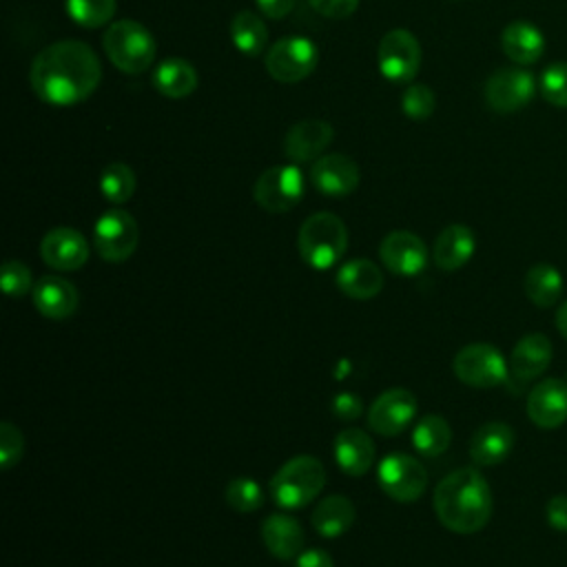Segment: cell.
Wrapping results in <instances>:
<instances>
[{"label":"cell","instance_id":"6da1fadb","mask_svg":"<svg viewBox=\"0 0 567 567\" xmlns=\"http://www.w3.org/2000/svg\"><path fill=\"white\" fill-rule=\"evenodd\" d=\"M102 80L95 51L80 40H60L44 47L31 62L29 82L33 93L49 106L84 102Z\"/></svg>","mask_w":567,"mask_h":567},{"label":"cell","instance_id":"7a4b0ae2","mask_svg":"<svg viewBox=\"0 0 567 567\" xmlns=\"http://www.w3.org/2000/svg\"><path fill=\"white\" fill-rule=\"evenodd\" d=\"M432 505L439 523L454 534H474L492 516V489L476 467H458L439 481Z\"/></svg>","mask_w":567,"mask_h":567},{"label":"cell","instance_id":"3957f363","mask_svg":"<svg viewBox=\"0 0 567 567\" xmlns=\"http://www.w3.org/2000/svg\"><path fill=\"white\" fill-rule=\"evenodd\" d=\"M297 248L310 268L328 270L346 255L348 228L334 213H312L299 226Z\"/></svg>","mask_w":567,"mask_h":567},{"label":"cell","instance_id":"277c9868","mask_svg":"<svg viewBox=\"0 0 567 567\" xmlns=\"http://www.w3.org/2000/svg\"><path fill=\"white\" fill-rule=\"evenodd\" d=\"M326 485V470L319 458L301 454L286 461L270 478V498L284 509H301L312 503Z\"/></svg>","mask_w":567,"mask_h":567},{"label":"cell","instance_id":"5b68a950","mask_svg":"<svg viewBox=\"0 0 567 567\" xmlns=\"http://www.w3.org/2000/svg\"><path fill=\"white\" fill-rule=\"evenodd\" d=\"M102 47L111 64L122 73H142L155 62L157 44L151 31L131 18L115 20L106 27Z\"/></svg>","mask_w":567,"mask_h":567},{"label":"cell","instance_id":"8992f818","mask_svg":"<svg viewBox=\"0 0 567 567\" xmlns=\"http://www.w3.org/2000/svg\"><path fill=\"white\" fill-rule=\"evenodd\" d=\"M456 379L470 388H496L509 379V361L492 343H467L452 361Z\"/></svg>","mask_w":567,"mask_h":567},{"label":"cell","instance_id":"52a82bcc","mask_svg":"<svg viewBox=\"0 0 567 567\" xmlns=\"http://www.w3.org/2000/svg\"><path fill=\"white\" fill-rule=\"evenodd\" d=\"M319 62V49L310 38L288 35L266 51V71L284 84L306 80Z\"/></svg>","mask_w":567,"mask_h":567},{"label":"cell","instance_id":"ba28073f","mask_svg":"<svg viewBox=\"0 0 567 567\" xmlns=\"http://www.w3.org/2000/svg\"><path fill=\"white\" fill-rule=\"evenodd\" d=\"M303 190L306 179L301 168L297 164H279L257 177L252 197L268 213H286L301 202Z\"/></svg>","mask_w":567,"mask_h":567},{"label":"cell","instance_id":"9c48e42d","mask_svg":"<svg viewBox=\"0 0 567 567\" xmlns=\"http://www.w3.org/2000/svg\"><path fill=\"white\" fill-rule=\"evenodd\" d=\"M140 241V228L131 213L111 208L102 213L93 226V246L104 261H126Z\"/></svg>","mask_w":567,"mask_h":567},{"label":"cell","instance_id":"30bf717a","mask_svg":"<svg viewBox=\"0 0 567 567\" xmlns=\"http://www.w3.org/2000/svg\"><path fill=\"white\" fill-rule=\"evenodd\" d=\"M377 483L385 496L396 503L416 501L427 485V472L419 458L394 452L381 458L377 470Z\"/></svg>","mask_w":567,"mask_h":567},{"label":"cell","instance_id":"8fae6325","mask_svg":"<svg viewBox=\"0 0 567 567\" xmlns=\"http://www.w3.org/2000/svg\"><path fill=\"white\" fill-rule=\"evenodd\" d=\"M377 64L385 80L408 84L421 69V44L408 29L388 31L377 49Z\"/></svg>","mask_w":567,"mask_h":567},{"label":"cell","instance_id":"7c38bea8","mask_svg":"<svg viewBox=\"0 0 567 567\" xmlns=\"http://www.w3.org/2000/svg\"><path fill=\"white\" fill-rule=\"evenodd\" d=\"M538 91L536 78L523 66H505L494 71L483 89L485 102L496 113H516L525 109Z\"/></svg>","mask_w":567,"mask_h":567},{"label":"cell","instance_id":"4fadbf2b","mask_svg":"<svg viewBox=\"0 0 567 567\" xmlns=\"http://www.w3.org/2000/svg\"><path fill=\"white\" fill-rule=\"evenodd\" d=\"M416 396L405 388L381 392L368 410V427L381 436H399L416 416Z\"/></svg>","mask_w":567,"mask_h":567},{"label":"cell","instance_id":"5bb4252c","mask_svg":"<svg viewBox=\"0 0 567 567\" xmlns=\"http://www.w3.org/2000/svg\"><path fill=\"white\" fill-rule=\"evenodd\" d=\"M383 266L396 277H416L427 266V248L423 239L410 230H392L379 244Z\"/></svg>","mask_w":567,"mask_h":567},{"label":"cell","instance_id":"9a60e30c","mask_svg":"<svg viewBox=\"0 0 567 567\" xmlns=\"http://www.w3.org/2000/svg\"><path fill=\"white\" fill-rule=\"evenodd\" d=\"M40 255H42V261L53 270L71 272L86 264L89 241L80 230L69 226H58L42 237Z\"/></svg>","mask_w":567,"mask_h":567},{"label":"cell","instance_id":"2e32d148","mask_svg":"<svg viewBox=\"0 0 567 567\" xmlns=\"http://www.w3.org/2000/svg\"><path fill=\"white\" fill-rule=\"evenodd\" d=\"M527 416L543 430H554L567 421V381L543 379L538 381L525 403Z\"/></svg>","mask_w":567,"mask_h":567},{"label":"cell","instance_id":"e0dca14e","mask_svg":"<svg viewBox=\"0 0 567 567\" xmlns=\"http://www.w3.org/2000/svg\"><path fill=\"white\" fill-rule=\"evenodd\" d=\"M310 182L326 197H346L359 186V166L343 153L321 155L312 162Z\"/></svg>","mask_w":567,"mask_h":567},{"label":"cell","instance_id":"ac0fdd59","mask_svg":"<svg viewBox=\"0 0 567 567\" xmlns=\"http://www.w3.org/2000/svg\"><path fill=\"white\" fill-rule=\"evenodd\" d=\"M334 128L326 120H301L295 122L284 137V153L292 164H303L319 159L330 146Z\"/></svg>","mask_w":567,"mask_h":567},{"label":"cell","instance_id":"d6986e66","mask_svg":"<svg viewBox=\"0 0 567 567\" xmlns=\"http://www.w3.org/2000/svg\"><path fill=\"white\" fill-rule=\"evenodd\" d=\"M554 357V346L543 332H529L516 341L509 354V377L518 383H529L540 377Z\"/></svg>","mask_w":567,"mask_h":567},{"label":"cell","instance_id":"ffe728a7","mask_svg":"<svg viewBox=\"0 0 567 567\" xmlns=\"http://www.w3.org/2000/svg\"><path fill=\"white\" fill-rule=\"evenodd\" d=\"M31 299L35 310L53 321L60 319H69L80 303L78 290L75 286L58 275H44L35 281L33 290H31Z\"/></svg>","mask_w":567,"mask_h":567},{"label":"cell","instance_id":"44dd1931","mask_svg":"<svg viewBox=\"0 0 567 567\" xmlns=\"http://www.w3.org/2000/svg\"><path fill=\"white\" fill-rule=\"evenodd\" d=\"M514 443L516 436L507 423L487 421L470 439V458L481 467L498 465L512 454Z\"/></svg>","mask_w":567,"mask_h":567},{"label":"cell","instance_id":"7402d4cb","mask_svg":"<svg viewBox=\"0 0 567 567\" xmlns=\"http://www.w3.org/2000/svg\"><path fill=\"white\" fill-rule=\"evenodd\" d=\"M501 49L514 64L529 66L543 58L545 35L534 22L514 20L501 33Z\"/></svg>","mask_w":567,"mask_h":567},{"label":"cell","instance_id":"603a6c76","mask_svg":"<svg viewBox=\"0 0 567 567\" xmlns=\"http://www.w3.org/2000/svg\"><path fill=\"white\" fill-rule=\"evenodd\" d=\"M334 284L346 297L363 301V299H372L381 292L383 272L379 270V266L374 261L357 257V259H350L339 266Z\"/></svg>","mask_w":567,"mask_h":567},{"label":"cell","instance_id":"cb8c5ba5","mask_svg":"<svg viewBox=\"0 0 567 567\" xmlns=\"http://www.w3.org/2000/svg\"><path fill=\"white\" fill-rule=\"evenodd\" d=\"M476 250L474 230L465 224L445 226L434 241V264L441 270H458L463 268Z\"/></svg>","mask_w":567,"mask_h":567},{"label":"cell","instance_id":"d4e9b609","mask_svg":"<svg viewBox=\"0 0 567 567\" xmlns=\"http://www.w3.org/2000/svg\"><path fill=\"white\" fill-rule=\"evenodd\" d=\"M261 540L279 560H295L303 551V529L286 514H270L261 523Z\"/></svg>","mask_w":567,"mask_h":567},{"label":"cell","instance_id":"484cf974","mask_svg":"<svg viewBox=\"0 0 567 567\" xmlns=\"http://www.w3.org/2000/svg\"><path fill=\"white\" fill-rule=\"evenodd\" d=\"M334 461L348 476H363L374 461L372 439L357 427H348L334 439Z\"/></svg>","mask_w":567,"mask_h":567},{"label":"cell","instance_id":"4316f807","mask_svg":"<svg viewBox=\"0 0 567 567\" xmlns=\"http://www.w3.org/2000/svg\"><path fill=\"white\" fill-rule=\"evenodd\" d=\"M153 86L164 97H186L197 89V71L184 58H166L153 71Z\"/></svg>","mask_w":567,"mask_h":567},{"label":"cell","instance_id":"83f0119b","mask_svg":"<svg viewBox=\"0 0 567 567\" xmlns=\"http://www.w3.org/2000/svg\"><path fill=\"white\" fill-rule=\"evenodd\" d=\"M357 518V509L348 496L334 494L317 503L312 512V527L323 536V538H337L346 534Z\"/></svg>","mask_w":567,"mask_h":567},{"label":"cell","instance_id":"f1b7e54d","mask_svg":"<svg viewBox=\"0 0 567 567\" xmlns=\"http://www.w3.org/2000/svg\"><path fill=\"white\" fill-rule=\"evenodd\" d=\"M563 272L551 264H534L523 277V290L527 299L538 308H551L563 295Z\"/></svg>","mask_w":567,"mask_h":567},{"label":"cell","instance_id":"f546056e","mask_svg":"<svg viewBox=\"0 0 567 567\" xmlns=\"http://www.w3.org/2000/svg\"><path fill=\"white\" fill-rule=\"evenodd\" d=\"M230 40L239 53L248 58H257L266 51L268 27L259 13L239 11L230 20Z\"/></svg>","mask_w":567,"mask_h":567},{"label":"cell","instance_id":"4dcf8cb0","mask_svg":"<svg viewBox=\"0 0 567 567\" xmlns=\"http://www.w3.org/2000/svg\"><path fill=\"white\" fill-rule=\"evenodd\" d=\"M450 443L452 427L439 414H425L412 432V445L423 456H441L450 447Z\"/></svg>","mask_w":567,"mask_h":567},{"label":"cell","instance_id":"1f68e13d","mask_svg":"<svg viewBox=\"0 0 567 567\" xmlns=\"http://www.w3.org/2000/svg\"><path fill=\"white\" fill-rule=\"evenodd\" d=\"M100 193L111 204H124L135 193V173L124 162H111L100 173Z\"/></svg>","mask_w":567,"mask_h":567},{"label":"cell","instance_id":"d6a6232c","mask_svg":"<svg viewBox=\"0 0 567 567\" xmlns=\"http://www.w3.org/2000/svg\"><path fill=\"white\" fill-rule=\"evenodd\" d=\"M69 18L84 27V29H97L113 20L117 2L115 0H64Z\"/></svg>","mask_w":567,"mask_h":567},{"label":"cell","instance_id":"836d02e7","mask_svg":"<svg viewBox=\"0 0 567 567\" xmlns=\"http://www.w3.org/2000/svg\"><path fill=\"white\" fill-rule=\"evenodd\" d=\"M226 503L230 505V509L239 512V514H248V512H257L264 503V492H261V485L252 478H246V476H239V478H233L228 485H226Z\"/></svg>","mask_w":567,"mask_h":567},{"label":"cell","instance_id":"e575fe53","mask_svg":"<svg viewBox=\"0 0 567 567\" xmlns=\"http://www.w3.org/2000/svg\"><path fill=\"white\" fill-rule=\"evenodd\" d=\"M538 91L551 106L567 109V62H554L545 66L538 78Z\"/></svg>","mask_w":567,"mask_h":567},{"label":"cell","instance_id":"d590c367","mask_svg":"<svg viewBox=\"0 0 567 567\" xmlns=\"http://www.w3.org/2000/svg\"><path fill=\"white\" fill-rule=\"evenodd\" d=\"M436 97L427 84H410L401 93V111L410 120H425L434 113Z\"/></svg>","mask_w":567,"mask_h":567},{"label":"cell","instance_id":"8d00e7d4","mask_svg":"<svg viewBox=\"0 0 567 567\" xmlns=\"http://www.w3.org/2000/svg\"><path fill=\"white\" fill-rule=\"evenodd\" d=\"M0 284L7 297H24L27 292L33 290V277L29 266H24L18 259H7L2 264V275H0Z\"/></svg>","mask_w":567,"mask_h":567},{"label":"cell","instance_id":"74e56055","mask_svg":"<svg viewBox=\"0 0 567 567\" xmlns=\"http://www.w3.org/2000/svg\"><path fill=\"white\" fill-rule=\"evenodd\" d=\"M22 452H24L22 432L13 423L2 421L0 423V467L4 472L11 470L22 458Z\"/></svg>","mask_w":567,"mask_h":567},{"label":"cell","instance_id":"f35d334b","mask_svg":"<svg viewBox=\"0 0 567 567\" xmlns=\"http://www.w3.org/2000/svg\"><path fill=\"white\" fill-rule=\"evenodd\" d=\"M330 410L334 414V419L339 421H354L361 416L363 412V403L359 399V394H352V392H339L332 396V403H330Z\"/></svg>","mask_w":567,"mask_h":567},{"label":"cell","instance_id":"ab89813d","mask_svg":"<svg viewBox=\"0 0 567 567\" xmlns=\"http://www.w3.org/2000/svg\"><path fill=\"white\" fill-rule=\"evenodd\" d=\"M308 2L317 13L334 20L352 16L359 7V0H308Z\"/></svg>","mask_w":567,"mask_h":567},{"label":"cell","instance_id":"60d3db41","mask_svg":"<svg viewBox=\"0 0 567 567\" xmlns=\"http://www.w3.org/2000/svg\"><path fill=\"white\" fill-rule=\"evenodd\" d=\"M545 518L551 529L556 532H567V496L558 494L551 496L545 505Z\"/></svg>","mask_w":567,"mask_h":567},{"label":"cell","instance_id":"b9f144b4","mask_svg":"<svg viewBox=\"0 0 567 567\" xmlns=\"http://www.w3.org/2000/svg\"><path fill=\"white\" fill-rule=\"evenodd\" d=\"M295 567H334V563L326 549L312 547L295 558Z\"/></svg>","mask_w":567,"mask_h":567},{"label":"cell","instance_id":"7bdbcfd3","mask_svg":"<svg viewBox=\"0 0 567 567\" xmlns=\"http://www.w3.org/2000/svg\"><path fill=\"white\" fill-rule=\"evenodd\" d=\"M255 2L259 7L261 16L272 18V20L286 18L292 11V7H295V0H255Z\"/></svg>","mask_w":567,"mask_h":567},{"label":"cell","instance_id":"ee69618b","mask_svg":"<svg viewBox=\"0 0 567 567\" xmlns=\"http://www.w3.org/2000/svg\"><path fill=\"white\" fill-rule=\"evenodd\" d=\"M554 323H556V328H558V332L567 339V299L558 306V310H556V317H554Z\"/></svg>","mask_w":567,"mask_h":567}]
</instances>
